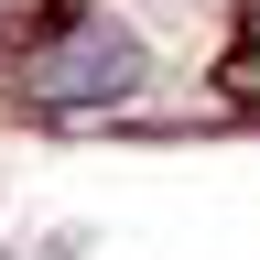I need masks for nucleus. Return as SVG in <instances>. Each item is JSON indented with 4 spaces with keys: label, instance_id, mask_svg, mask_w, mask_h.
Instances as JSON below:
<instances>
[{
    "label": "nucleus",
    "instance_id": "f257e3e1",
    "mask_svg": "<svg viewBox=\"0 0 260 260\" xmlns=\"http://www.w3.org/2000/svg\"><path fill=\"white\" fill-rule=\"evenodd\" d=\"M0 76H11V98H32V109H119V98H141L152 54H141V32H130V11L65 0V11H44L32 32H11Z\"/></svg>",
    "mask_w": 260,
    "mask_h": 260
},
{
    "label": "nucleus",
    "instance_id": "f03ea898",
    "mask_svg": "<svg viewBox=\"0 0 260 260\" xmlns=\"http://www.w3.org/2000/svg\"><path fill=\"white\" fill-rule=\"evenodd\" d=\"M228 76H239V98L260 109V0H249V32H239V65H228Z\"/></svg>",
    "mask_w": 260,
    "mask_h": 260
},
{
    "label": "nucleus",
    "instance_id": "7ed1b4c3",
    "mask_svg": "<svg viewBox=\"0 0 260 260\" xmlns=\"http://www.w3.org/2000/svg\"><path fill=\"white\" fill-rule=\"evenodd\" d=\"M0 22H11V0H0Z\"/></svg>",
    "mask_w": 260,
    "mask_h": 260
}]
</instances>
